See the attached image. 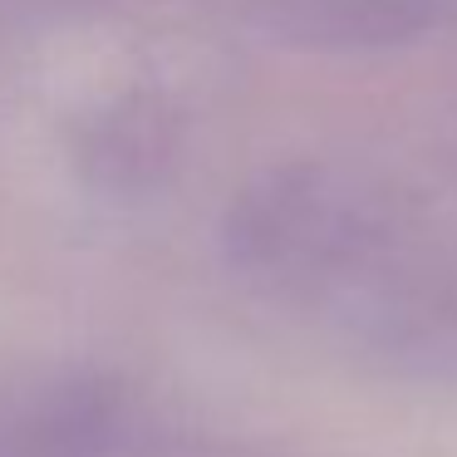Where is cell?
<instances>
[{"label":"cell","instance_id":"6da1fadb","mask_svg":"<svg viewBox=\"0 0 457 457\" xmlns=\"http://www.w3.org/2000/svg\"><path fill=\"white\" fill-rule=\"evenodd\" d=\"M388 241V202L369 182L320 162L256 178L227 217L237 270L290 295H325L354 270L378 266Z\"/></svg>","mask_w":457,"mask_h":457},{"label":"cell","instance_id":"7a4b0ae2","mask_svg":"<svg viewBox=\"0 0 457 457\" xmlns=\"http://www.w3.org/2000/svg\"><path fill=\"white\" fill-rule=\"evenodd\" d=\"M153 437L119 388L35 374L0 384V457H129Z\"/></svg>","mask_w":457,"mask_h":457},{"label":"cell","instance_id":"3957f363","mask_svg":"<svg viewBox=\"0 0 457 457\" xmlns=\"http://www.w3.org/2000/svg\"><path fill=\"white\" fill-rule=\"evenodd\" d=\"M74 153L99 187L143 192L168 172V158L178 153V119L158 94L123 89L89 113L84 143Z\"/></svg>","mask_w":457,"mask_h":457}]
</instances>
